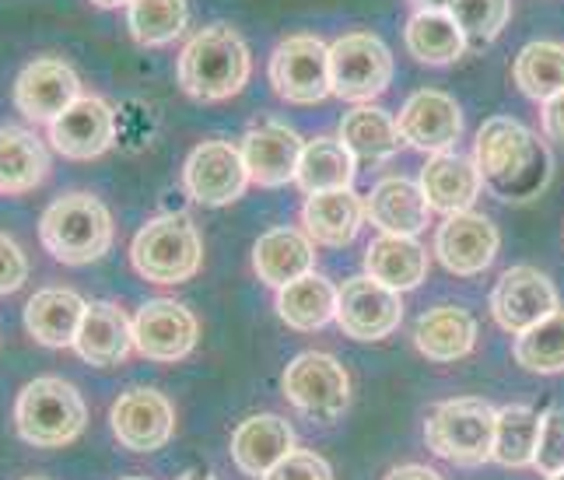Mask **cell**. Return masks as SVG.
Wrapping results in <instances>:
<instances>
[{
  "label": "cell",
  "instance_id": "obj_11",
  "mask_svg": "<svg viewBox=\"0 0 564 480\" xmlns=\"http://www.w3.org/2000/svg\"><path fill=\"white\" fill-rule=\"evenodd\" d=\"M403 313V295L368 274L351 277L344 281V287H337V326L351 340H386L389 334L400 330Z\"/></svg>",
  "mask_w": 564,
  "mask_h": 480
},
{
  "label": "cell",
  "instance_id": "obj_15",
  "mask_svg": "<svg viewBox=\"0 0 564 480\" xmlns=\"http://www.w3.org/2000/svg\"><path fill=\"white\" fill-rule=\"evenodd\" d=\"M82 95V78L61 56H39L14 81V106L32 123H53Z\"/></svg>",
  "mask_w": 564,
  "mask_h": 480
},
{
  "label": "cell",
  "instance_id": "obj_27",
  "mask_svg": "<svg viewBox=\"0 0 564 480\" xmlns=\"http://www.w3.org/2000/svg\"><path fill=\"white\" fill-rule=\"evenodd\" d=\"M414 348L427 361H459L477 348V319L463 305H435L414 326Z\"/></svg>",
  "mask_w": 564,
  "mask_h": 480
},
{
  "label": "cell",
  "instance_id": "obj_36",
  "mask_svg": "<svg viewBox=\"0 0 564 480\" xmlns=\"http://www.w3.org/2000/svg\"><path fill=\"white\" fill-rule=\"evenodd\" d=\"M127 29L138 46H169L189 29V0H133Z\"/></svg>",
  "mask_w": 564,
  "mask_h": 480
},
{
  "label": "cell",
  "instance_id": "obj_21",
  "mask_svg": "<svg viewBox=\"0 0 564 480\" xmlns=\"http://www.w3.org/2000/svg\"><path fill=\"white\" fill-rule=\"evenodd\" d=\"M365 218L372 221L382 236H411L417 239L427 221H432V207H427L421 183H411L403 176H386L372 186L365 197Z\"/></svg>",
  "mask_w": 564,
  "mask_h": 480
},
{
  "label": "cell",
  "instance_id": "obj_23",
  "mask_svg": "<svg viewBox=\"0 0 564 480\" xmlns=\"http://www.w3.org/2000/svg\"><path fill=\"white\" fill-rule=\"evenodd\" d=\"M288 452H295V432L278 414H252L231 432V459L246 477L263 480Z\"/></svg>",
  "mask_w": 564,
  "mask_h": 480
},
{
  "label": "cell",
  "instance_id": "obj_34",
  "mask_svg": "<svg viewBox=\"0 0 564 480\" xmlns=\"http://www.w3.org/2000/svg\"><path fill=\"white\" fill-rule=\"evenodd\" d=\"M540 421L543 414H536L527 403H512V407H501L495 417V452L491 459L509 470H522L533 467L536 459V441H540Z\"/></svg>",
  "mask_w": 564,
  "mask_h": 480
},
{
  "label": "cell",
  "instance_id": "obj_29",
  "mask_svg": "<svg viewBox=\"0 0 564 480\" xmlns=\"http://www.w3.org/2000/svg\"><path fill=\"white\" fill-rule=\"evenodd\" d=\"M365 274L393 292H414L427 277V249L411 236H379L365 249Z\"/></svg>",
  "mask_w": 564,
  "mask_h": 480
},
{
  "label": "cell",
  "instance_id": "obj_7",
  "mask_svg": "<svg viewBox=\"0 0 564 480\" xmlns=\"http://www.w3.org/2000/svg\"><path fill=\"white\" fill-rule=\"evenodd\" d=\"M284 400L316 425H337L351 407V375L334 354L305 351L284 369Z\"/></svg>",
  "mask_w": 564,
  "mask_h": 480
},
{
  "label": "cell",
  "instance_id": "obj_9",
  "mask_svg": "<svg viewBox=\"0 0 564 480\" xmlns=\"http://www.w3.org/2000/svg\"><path fill=\"white\" fill-rule=\"evenodd\" d=\"M270 85L281 99L295 106H316L326 95H334L329 85V46L319 35H288L270 53Z\"/></svg>",
  "mask_w": 564,
  "mask_h": 480
},
{
  "label": "cell",
  "instance_id": "obj_19",
  "mask_svg": "<svg viewBox=\"0 0 564 480\" xmlns=\"http://www.w3.org/2000/svg\"><path fill=\"white\" fill-rule=\"evenodd\" d=\"M239 151H242L249 179L257 186L274 189V186H284L295 179L305 141L288 123L257 120L246 130V138L239 141Z\"/></svg>",
  "mask_w": 564,
  "mask_h": 480
},
{
  "label": "cell",
  "instance_id": "obj_3",
  "mask_svg": "<svg viewBox=\"0 0 564 480\" xmlns=\"http://www.w3.org/2000/svg\"><path fill=\"white\" fill-rule=\"evenodd\" d=\"M39 239L46 253L64 266H85L102 260L112 249L109 207L85 189L56 197L39 218Z\"/></svg>",
  "mask_w": 564,
  "mask_h": 480
},
{
  "label": "cell",
  "instance_id": "obj_48",
  "mask_svg": "<svg viewBox=\"0 0 564 480\" xmlns=\"http://www.w3.org/2000/svg\"><path fill=\"white\" fill-rule=\"evenodd\" d=\"M123 480H148V477H123Z\"/></svg>",
  "mask_w": 564,
  "mask_h": 480
},
{
  "label": "cell",
  "instance_id": "obj_28",
  "mask_svg": "<svg viewBox=\"0 0 564 480\" xmlns=\"http://www.w3.org/2000/svg\"><path fill=\"white\" fill-rule=\"evenodd\" d=\"M50 176V151L25 127H0V194L22 197Z\"/></svg>",
  "mask_w": 564,
  "mask_h": 480
},
{
  "label": "cell",
  "instance_id": "obj_16",
  "mask_svg": "<svg viewBox=\"0 0 564 480\" xmlns=\"http://www.w3.org/2000/svg\"><path fill=\"white\" fill-rule=\"evenodd\" d=\"M112 435L130 452H159L176 432V407L159 390H127L109 411Z\"/></svg>",
  "mask_w": 564,
  "mask_h": 480
},
{
  "label": "cell",
  "instance_id": "obj_18",
  "mask_svg": "<svg viewBox=\"0 0 564 480\" xmlns=\"http://www.w3.org/2000/svg\"><path fill=\"white\" fill-rule=\"evenodd\" d=\"M50 144L64 159L91 162L116 144V112L99 95H82L50 123Z\"/></svg>",
  "mask_w": 564,
  "mask_h": 480
},
{
  "label": "cell",
  "instance_id": "obj_41",
  "mask_svg": "<svg viewBox=\"0 0 564 480\" xmlns=\"http://www.w3.org/2000/svg\"><path fill=\"white\" fill-rule=\"evenodd\" d=\"M29 281V257L11 236L0 232V295H14Z\"/></svg>",
  "mask_w": 564,
  "mask_h": 480
},
{
  "label": "cell",
  "instance_id": "obj_38",
  "mask_svg": "<svg viewBox=\"0 0 564 480\" xmlns=\"http://www.w3.org/2000/svg\"><path fill=\"white\" fill-rule=\"evenodd\" d=\"M449 14L470 46H488L505 32L512 18V0H453Z\"/></svg>",
  "mask_w": 564,
  "mask_h": 480
},
{
  "label": "cell",
  "instance_id": "obj_35",
  "mask_svg": "<svg viewBox=\"0 0 564 480\" xmlns=\"http://www.w3.org/2000/svg\"><path fill=\"white\" fill-rule=\"evenodd\" d=\"M516 88L533 102H547L557 91H564V43L540 40L522 46L512 64Z\"/></svg>",
  "mask_w": 564,
  "mask_h": 480
},
{
  "label": "cell",
  "instance_id": "obj_25",
  "mask_svg": "<svg viewBox=\"0 0 564 480\" xmlns=\"http://www.w3.org/2000/svg\"><path fill=\"white\" fill-rule=\"evenodd\" d=\"M88 302L70 287H43L25 305V330L43 348H74Z\"/></svg>",
  "mask_w": 564,
  "mask_h": 480
},
{
  "label": "cell",
  "instance_id": "obj_49",
  "mask_svg": "<svg viewBox=\"0 0 564 480\" xmlns=\"http://www.w3.org/2000/svg\"><path fill=\"white\" fill-rule=\"evenodd\" d=\"M25 480H43V477H25Z\"/></svg>",
  "mask_w": 564,
  "mask_h": 480
},
{
  "label": "cell",
  "instance_id": "obj_6",
  "mask_svg": "<svg viewBox=\"0 0 564 480\" xmlns=\"http://www.w3.org/2000/svg\"><path fill=\"white\" fill-rule=\"evenodd\" d=\"M498 411L477 396H456L432 407L424 421V441L435 456L456 467H480L495 452Z\"/></svg>",
  "mask_w": 564,
  "mask_h": 480
},
{
  "label": "cell",
  "instance_id": "obj_32",
  "mask_svg": "<svg viewBox=\"0 0 564 480\" xmlns=\"http://www.w3.org/2000/svg\"><path fill=\"white\" fill-rule=\"evenodd\" d=\"M337 138L347 144L358 165H382L400 151V130L397 117H389L379 106H358L340 120Z\"/></svg>",
  "mask_w": 564,
  "mask_h": 480
},
{
  "label": "cell",
  "instance_id": "obj_37",
  "mask_svg": "<svg viewBox=\"0 0 564 480\" xmlns=\"http://www.w3.org/2000/svg\"><path fill=\"white\" fill-rule=\"evenodd\" d=\"M516 361L536 375H561L564 372V309L547 316L530 334L516 337L512 348Z\"/></svg>",
  "mask_w": 564,
  "mask_h": 480
},
{
  "label": "cell",
  "instance_id": "obj_8",
  "mask_svg": "<svg viewBox=\"0 0 564 480\" xmlns=\"http://www.w3.org/2000/svg\"><path fill=\"white\" fill-rule=\"evenodd\" d=\"M393 81V53L372 32H347L329 46V85L337 99L372 102Z\"/></svg>",
  "mask_w": 564,
  "mask_h": 480
},
{
  "label": "cell",
  "instance_id": "obj_31",
  "mask_svg": "<svg viewBox=\"0 0 564 480\" xmlns=\"http://www.w3.org/2000/svg\"><path fill=\"white\" fill-rule=\"evenodd\" d=\"M278 316L299 334L323 330L337 319V284L323 274H305L278 292Z\"/></svg>",
  "mask_w": 564,
  "mask_h": 480
},
{
  "label": "cell",
  "instance_id": "obj_42",
  "mask_svg": "<svg viewBox=\"0 0 564 480\" xmlns=\"http://www.w3.org/2000/svg\"><path fill=\"white\" fill-rule=\"evenodd\" d=\"M540 127L547 133L551 141L564 144V91H557L554 99L543 102V112H540Z\"/></svg>",
  "mask_w": 564,
  "mask_h": 480
},
{
  "label": "cell",
  "instance_id": "obj_17",
  "mask_svg": "<svg viewBox=\"0 0 564 480\" xmlns=\"http://www.w3.org/2000/svg\"><path fill=\"white\" fill-rule=\"evenodd\" d=\"M501 236L488 215L477 210H463V215H449L435 232V257L449 274L456 277H474L484 274L498 257Z\"/></svg>",
  "mask_w": 564,
  "mask_h": 480
},
{
  "label": "cell",
  "instance_id": "obj_2",
  "mask_svg": "<svg viewBox=\"0 0 564 480\" xmlns=\"http://www.w3.org/2000/svg\"><path fill=\"white\" fill-rule=\"evenodd\" d=\"M252 74V56L231 25H207L183 46L176 78L197 102H225L239 95Z\"/></svg>",
  "mask_w": 564,
  "mask_h": 480
},
{
  "label": "cell",
  "instance_id": "obj_46",
  "mask_svg": "<svg viewBox=\"0 0 564 480\" xmlns=\"http://www.w3.org/2000/svg\"><path fill=\"white\" fill-rule=\"evenodd\" d=\"M180 480H214L210 473H200V470H189V473H183Z\"/></svg>",
  "mask_w": 564,
  "mask_h": 480
},
{
  "label": "cell",
  "instance_id": "obj_26",
  "mask_svg": "<svg viewBox=\"0 0 564 480\" xmlns=\"http://www.w3.org/2000/svg\"><path fill=\"white\" fill-rule=\"evenodd\" d=\"M365 225V197L355 189H334V194H316L302 207V232L316 246H351Z\"/></svg>",
  "mask_w": 564,
  "mask_h": 480
},
{
  "label": "cell",
  "instance_id": "obj_13",
  "mask_svg": "<svg viewBox=\"0 0 564 480\" xmlns=\"http://www.w3.org/2000/svg\"><path fill=\"white\" fill-rule=\"evenodd\" d=\"M200 323L176 298H151L133 316V351L148 361H183L197 348Z\"/></svg>",
  "mask_w": 564,
  "mask_h": 480
},
{
  "label": "cell",
  "instance_id": "obj_12",
  "mask_svg": "<svg viewBox=\"0 0 564 480\" xmlns=\"http://www.w3.org/2000/svg\"><path fill=\"white\" fill-rule=\"evenodd\" d=\"M249 172L242 162L239 144L228 141H204L189 151V159L183 165V186L186 194L204 204V207H228L236 204L246 186H249Z\"/></svg>",
  "mask_w": 564,
  "mask_h": 480
},
{
  "label": "cell",
  "instance_id": "obj_39",
  "mask_svg": "<svg viewBox=\"0 0 564 480\" xmlns=\"http://www.w3.org/2000/svg\"><path fill=\"white\" fill-rule=\"evenodd\" d=\"M533 470L543 477H554L564 470V411L554 407L540 421V441H536V459Z\"/></svg>",
  "mask_w": 564,
  "mask_h": 480
},
{
  "label": "cell",
  "instance_id": "obj_44",
  "mask_svg": "<svg viewBox=\"0 0 564 480\" xmlns=\"http://www.w3.org/2000/svg\"><path fill=\"white\" fill-rule=\"evenodd\" d=\"M417 11H449L453 0H411Z\"/></svg>",
  "mask_w": 564,
  "mask_h": 480
},
{
  "label": "cell",
  "instance_id": "obj_40",
  "mask_svg": "<svg viewBox=\"0 0 564 480\" xmlns=\"http://www.w3.org/2000/svg\"><path fill=\"white\" fill-rule=\"evenodd\" d=\"M263 480H334V467L313 449H295V452H288Z\"/></svg>",
  "mask_w": 564,
  "mask_h": 480
},
{
  "label": "cell",
  "instance_id": "obj_47",
  "mask_svg": "<svg viewBox=\"0 0 564 480\" xmlns=\"http://www.w3.org/2000/svg\"><path fill=\"white\" fill-rule=\"evenodd\" d=\"M547 480H564V470H561V473H554V477H547Z\"/></svg>",
  "mask_w": 564,
  "mask_h": 480
},
{
  "label": "cell",
  "instance_id": "obj_1",
  "mask_svg": "<svg viewBox=\"0 0 564 480\" xmlns=\"http://www.w3.org/2000/svg\"><path fill=\"white\" fill-rule=\"evenodd\" d=\"M474 165L484 189L505 204H530L547 189L554 172L551 148L512 117H491L477 130Z\"/></svg>",
  "mask_w": 564,
  "mask_h": 480
},
{
  "label": "cell",
  "instance_id": "obj_45",
  "mask_svg": "<svg viewBox=\"0 0 564 480\" xmlns=\"http://www.w3.org/2000/svg\"><path fill=\"white\" fill-rule=\"evenodd\" d=\"M91 4H99V8H130L133 0H91Z\"/></svg>",
  "mask_w": 564,
  "mask_h": 480
},
{
  "label": "cell",
  "instance_id": "obj_30",
  "mask_svg": "<svg viewBox=\"0 0 564 480\" xmlns=\"http://www.w3.org/2000/svg\"><path fill=\"white\" fill-rule=\"evenodd\" d=\"M358 176V162L340 138H313L305 141L295 183L305 197L334 194V189H351Z\"/></svg>",
  "mask_w": 564,
  "mask_h": 480
},
{
  "label": "cell",
  "instance_id": "obj_33",
  "mask_svg": "<svg viewBox=\"0 0 564 480\" xmlns=\"http://www.w3.org/2000/svg\"><path fill=\"white\" fill-rule=\"evenodd\" d=\"M403 43L414 61L427 67L456 64L470 46L449 11H414L403 29Z\"/></svg>",
  "mask_w": 564,
  "mask_h": 480
},
{
  "label": "cell",
  "instance_id": "obj_43",
  "mask_svg": "<svg viewBox=\"0 0 564 480\" xmlns=\"http://www.w3.org/2000/svg\"><path fill=\"white\" fill-rule=\"evenodd\" d=\"M382 480H442V473L432 467H421V463H403V467L389 470Z\"/></svg>",
  "mask_w": 564,
  "mask_h": 480
},
{
  "label": "cell",
  "instance_id": "obj_22",
  "mask_svg": "<svg viewBox=\"0 0 564 480\" xmlns=\"http://www.w3.org/2000/svg\"><path fill=\"white\" fill-rule=\"evenodd\" d=\"M316 266V242L308 239L302 228L278 225L263 232L252 246V271L267 287H281L299 281L305 274H313Z\"/></svg>",
  "mask_w": 564,
  "mask_h": 480
},
{
  "label": "cell",
  "instance_id": "obj_24",
  "mask_svg": "<svg viewBox=\"0 0 564 480\" xmlns=\"http://www.w3.org/2000/svg\"><path fill=\"white\" fill-rule=\"evenodd\" d=\"M421 194L427 200V207L438 210V215H463V210H470L474 200L480 197V172L470 159L463 155H453V151H445V155H432L421 168Z\"/></svg>",
  "mask_w": 564,
  "mask_h": 480
},
{
  "label": "cell",
  "instance_id": "obj_10",
  "mask_svg": "<svg viewBox=\"0 0 564 480\" xmlns=\"http://www.w3.org/2000/svg\"><path fill=\"white\" fill-rule=\"evenodd\" d=\"M561 309L554 281L530 263L509 266L491 292V316L505 334L522 337Z\"/></svg>",
  "mask_w": 564,
  "mask_h": 480
},
{
  "label": "cell",
  "instance_id": "obj_20",
  "mask_svg": "<svg viewBox=\"0 0 564 480\" xmlns=\"http://www.w3.org/2000/svg\"><path fill=\"white\" fill-rule=\"evenodd\" d=\"M74 351L91 369H116L133 354V319L116 302H88Z\"/></svg>",
  "mask_w": 564,
  "mask_h": 480
},
{
  "label": "cell",
  "instance_id": "obj_14",
  "mask_svg": "<svg viewBox=\"0 0 564 480\" xmlns=\"http://www.w3.org/2000/svg\"><path fill=\"white\" fill-rule=\"evenodd\" d=\"M397 130L406 148L424 151V155H445L463 133V109L453 95L421 88L400 106Z\"/></svg>",
  "mask_w": 564,
  "mask_h": 480
},
{
  "label": "cell",
  "instance_id": "obj_5",
  "mask_svg": "<svg viewBox=\"0 0 564 480\" xmlns=\"http://www.w3.org/2000/svg\"><path fill=\"white\" fill-rule=\"evenodd\" d=\"M88 425L85 396L67 379L39 375L14 400V428L29 446L61 449Z\"/></svg>",
  "mask_w": 564,
  "mask_h": 480
},
{
  "label": "cell",
  "instance_id": "obj_4",
  "mask_svg": "<svg viewBox=\"0 0 564 480\" xmlns=\"http://www.w3.org/2000/svg\"><path fill=\"white\" fill-rule=\"evenodd\" d=\"M130 263L148 284H183L197 277L204 263V239L189 215H159L151 218L130 242Z\"/></svg>",
  "mask_w": 564,
  "mask_h": 480
}]
</instances>
